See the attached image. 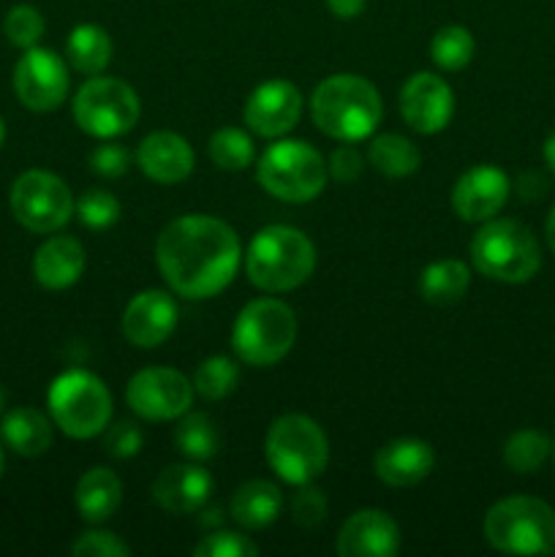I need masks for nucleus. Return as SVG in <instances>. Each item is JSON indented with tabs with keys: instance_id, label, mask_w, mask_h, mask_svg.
I'll use <instances>...</instances> for the list:
<instances>
[{
	"instance_id": "1",
	"label": "nucleus",
	"mask_w": 555,
	"mask_h": 557,
	"mask_svg": "<svg viewBox=\"0 0 555 557\" xmlns=\"http://www.w3.org/2000/svg\"><path fill=\"white\" fill-rule=\"evenodd\" d=\"M239 237L229 223L210 215H183L169 223L156 245L163 281L188 299L221 294L239 267Z\"/></svg>"
},
{
	"instance_id": "2",
	"label": "nucleus",
	"mask_w": 555,
	"mask_h": 557,
	"mask_svg": "<svg viewBox=\"0 0 555 557\" xmlns=\"http://www.w3.org/2000/svg\"><path fill=\"white\" fill-rule=\"evenodd\" d=\"M381 96L365 76L335 74L310 98V114L321 134L337 141H359L381 123Z\"/></svg>"
},
{
	"instance_id": "3",
	"label": "nucleus",
	"mask_w": 555,
	"mask_h": 557,
	"mask_svg": "<svg viewBox=\"0 0 555 557\" xmlns=\"http://www.w3.org/2000/svg\"><path fill=\"white\" fill-rule=\"evenodd\" d=\"M316 270V248L294 226H267L250 239L245 272L256 288L283 294L299 288Z\"/></svg>"
},
{
	"instance_id": "4",
	"label": "nucleus",
	"mask_w": 555,
	"mask_h": 557,
	"mask_svg": "<svg viewBox=\"0 0 555 557\" xmlns=\"http://www.w3.org/2000/svg\"><path fill=\"white\" fill-rule=\"evenodd\" d=\"M473 267L490 281L526 283L542 267V248L531 228L511 218H490L471 239Z\"/></svg>"
},
{
	"instance_id": "5",
	"label": "nucleus",
	"mask_w": 555,
	"mask_h": 557,
	"mask_svg": "<svg viewBox=\"0 0 555 557\" xmlns=\"http://www.w3.org/2000/svg\"><path fill=\"white\" fill-rule=\"evenodd\" d=\"M484 539L490 547L506 555H553L555 511L542 498L511 495L490 506Z\"/></svg>"
},
{
	"instance_id": "6",
	"label": "nucleus",
	"mask_w": 555,
	"mask_h": 557,
	"mask_svg": "<svg viewBox=\"0 0 555 557\" xmlns=\"http://www.w3.org/2000/svg\"><path fill=\"white\" fill-rule=\"evenodd\" d=\"M267 462L292 487L310 484L330 462V441L313 419L286 413L275 419L264 441Z\"/></svg>"
},
{
	"instance_id": "7",
	"label": "nucleus",
	"mask_w": 555,
	"mask_h": 557,
	"mask_svg": "<svg viewBox=\"0 0 555 557\" xmlns=\"http://www.w3.org/2000/svg\"><path fill=\"white\" fill-rule=\"evenodd\" d=\"M297 341V315L281 299H254L239 310L232 330L234 354L245 364H278Z\"/></svg>"
},
{
	"instance_id": "8",
	"label": "nucleus",
	"mask_w": 555,
	"mask_h": 557,
	"mask_svg": "<svg viewBox=\"0 0 555 557\" xmlns=\"http://www.w3.org/2000/svg\"><path fill=\"white\" fill-rule=\"evenodd\" d=\"M256 177L261 188L275 199L303 205L324 190L326 163L308 141L283 139L261 152Z\"/></svg>"
},
{
	"instance_id": "9",
	"label": "nucleus",
	"mask_w": 555,
	"mask_h": 557,
	"mask_svg": "<svg viewBox=\"0 0 555 557\" xmlns=\"http://www.w3.org/2000/svg\"><path fill=\"white\" fill-rule=\"evenodd\" d=\"M49 413L71 438H96L112 419V395L98 375L65 370L49 386Z\"/></svg>"
},
{
	"instance_id": "10",
	"label": "nucleus",
	"mask_w": 555,
	"mask_h": 557,
	"mask_svg": "<svg viewBox=\"0 0 555 557\" xmlns=\"http://www.w3.org/2000/svg\"><path fill=\"white\" fill-rule=\"evenodd\" d=\"M139 98L134 87L112 76H96L79 87L74 98V120L85 134L96 139L123 136L139 123Z\"/></svg>"
},
{
	"instance_id": "11",
	"label": "nucleus",
	"mask_w": 555,
	"mask_h": 557,
	"mask_svg": "<svg viewBox=\"0 0 555 557\" xmlns=\"http://www.w3.org/2000/svg\"><path fill=\"white\" fill-rule=\"evenodd\" d=\"M74 207L69 185L52 172L30 169L11 185V212L27 232H58L71 221Z\"/></svg>"
},
{
	"instance_id": "12",
	"label": "nucleus",
	"mask_w": 555,
	"mask_h": 557,
	"mask_svg": "<svg viewBox=\"0 0 555 557\" xmlns=\"http://www.w3.org/2000/svg\"><path fill=\"white\" fill-rule=\"evenodd\" d=\"M125 400L147 422H169L190 411L194 386L180 370L147 368L128 381Z\"/></svg>"
},
{
	"instance_id": "13",
	"label": "nucleus",
	"mask_w": 555,
	"mask_h": 557,
	"mask_svg": "<svg viewBox=\"0 0 555 557\" xmlns=\"http://www.w3.org/2000/svg\"><path fill=\"white\" fill-rule=\"evenodd\" d=\"M16 98L33 112H52L69 96V69L52 49L30 47L14 69Z\"/></svg>"
},
{
	"instance_id": "14",
	"label": "nucleus",
	"mask_w": 555,
	"mask_h": 557,
	"mask_svg": "<svg viewBox=\"0 0 555 557\" xmlns=\"http://www.w3.org/2000/svg\"><path fill=\"white\" fill-rule=\"evenodd\" d=\"M455 112L452 87L430 71H419L403 85L400 114L417 134H439Z\"/></svg>"
},
{
	"instance_id": "15",
	"label": "nucleus",
	"mask_w": 555,
	"mask_h": 557,
	"mask_svg": "<svg viewBox=\"0 0 555 557\" xmlns=\"http://www.w3.org/2000/svg\"><path fill=\"white\" fill-rule=\"evenodd\" d=\"M303 114V96L288 79H270L256 87L245 103V123L264 139L292 131Z\"/></svg>"
},
{
	"instance_id": "16",
	"label": "nucleus",
	"mask_w": 555,
	"mask_h": 557,
	"mask_svg": "<svg viewBox=\"0 0 555 557\" xmlns=\"http://www.w3.org/2000/svg\"><path fill=\"white\" fill-rule=\"evenodd\" d=\"M509 177L493 163L468 169L452 188V207L468 223H484L501 212L509 199Z\"/></svg>"
},
{
	"instance_id": "17",
	"label": "nucleus",
	"mask_w": 555,
	"mask_h": 557,
	"mask_svg": "<svg viewBox=\"0 0 555 557\" xmlns=\"http://www.w3.org/2000/svg\"><path fill=\"white\" fill-rule=\"evenodd\" d=\"M335 553L341 557H392L400 553L397 522L381 509L354 511L337 533Z\"/></svg>"
},
{
	"instance_id": "18",
	"label": "nucleus",
	"mask_w": 555,
	"mask_h": 557,
	"mask_svg": "<svg viewBox=\"0 0 555 557\" xmlns=\"http://www.w3.org/2000/svg\"><path fill=\"white\" fill-rule=\"evenodd\" d=\"M177 302L166 292L136 294L123 313V335L139 348H156L166 341L177 326Z\"/></svg>"
},
{
	"instance_id": "19",
	"label": "nucleus",
	"mask_w": 555,
	"mask_h": 557,
	"mask_svg": "<svg viewBox=\"0 0 555 557\" xmlns=\"http://www.w3.org/2000/svg\"><path fill=\"white\" fill-rule=\"evenodd\" d=\"M212 482L210 473L194 462H180V466L163 468L152 482V498L169 515H194L210 500Z\"/></svg>"
},
{
	"instance_id": "20",
	"label": "nucleus",
	"mask_w": 555,
	"mask_h": 557,
	"mask_svg": "<svg viewBox=\"0 0 555 557\" xmlns=\"http://www.w3.org/2000/svg\"><path fill=\"white\" fill-rule=\"evenodd\" d=\"M136 166L152 183H183L194 172V150H190V145L180 134L156 131V134L141 139L139 150H136Z\"/></svg>"
},
{
	"instance_id": "21",
	"label": "nucleus",
	"mask_w": 555,
	"mask_h": 557,
	"mask_svg": "<svg viewBox=\"0 0 555 557\" xmlns=\"http://www.w3.org/2000/svg\"><path fill=\"white\" fill-rule=\"evenodd\" d=\"M433 466V446L419 438L390 441L375 455V476L390 487H414L430 476Z\"/></svg>"
},
{
	"instance_id": "22",
	"label": "nucleus",
	"mask_w": 555,
	"mask_h": 557,
	"mask_svg": "<svg viewBox=\"0 0 555 557\" xmlns=\"http://www.w3.org/2000/svg\"><path fill=\"white\" fill-rule=\"evenodd\" d=\"M85 272V248L74 237H52L33 256V275L49 292L74 286Z\"/></svg>"
},
{
	"instance_id": "23",
	"label": "nucleus",
	"mask_w": 555,
	"mask_h": 557,
	"mask_svg": "<svg viewBox=\"0 0 555 557\" xmlns=\"http://www.w3.org/2000/svg\"><path fill=\"white\" fill-rule=\"evenodd\" d=\"M76 511L85 522H98L114 517V511L123 504V484H120L118 473L109 471V468H90L85 476L76 484Z\"/></svg>"
},
{
	"instance_id": "24",
	"label": "nucleus",
	"mask_w": 555,
	"mask_h": 557,
	"mask_svg": "<svg viewBox=\"0 0 555 557\" xmlns=\"http://www.w3.org/2000/svg\"><path fill=\"white\" fill-rule=\"evenodd\" d=\"M281 506V490L272 482H264V479H254V482H245L234 493L229 515H232V520L237 525L248 528V531H261V528L272 525L278 520Z\"/></svg>"
},
{
	"instance_id": "25",
	"label": "nucleus",
	"mask_w": 555,
	"mask_h": 557,
	"mask_svg": "<svg viewBox=\"0 0 555 557\" xmlns=\"http://www.w3.org/2000/svg\"><path fill=\"white\" fill-rule=\"evenodd\" d=\"M468 286H471V270L457 259L433 261L419 275V294H422L424 302L439 305V308L460 302Z\"/></svg>"
},
{
	"instance_id": "26",
	"label": "nucleus",
	"mask_w": 555,
	"mask_h": 557,
	"mask_svg": "<svg viewBox=\"0 0 555 557\" xmlns=\"http://www.w3.org/2000/svg\"><path fill=\"white\" fill-rule=\"evenodd\" d=\"M3 441L22 457H41L52 446V422L36 408H14L3 419Z\"/></svg>"
},
{
	"instance_id": "27",
	"label": "nucleus",
	"mask_w": 555,
	"mask_h": 557,
	"mask_svg": "<svg viewBox=\"0 0 555 557\" xmlns=\"http://www.w3.org/2000/svg\"><path fill=\"white\" fill-rule=\"evenodd\" d=\"M65 58L79 74H101L112 60V38L98 25H79L65 41Z\"/></svg>"
},
{
	"instance_id": "28",
	"label": "nucleus",
	"mask_w": 555,
	"mask_h": 557,
	"mask_svg": "<svg viewBox=\"0 0 555 557\" xmlns=\"http://www.w3.org/2000/svg\"><path fill=\"white\" fill-rule=\"evenodd\" d=\"M370 166L375 169L379 174L392 180L408 177L419 169L422 163V156H419L417 145L411 139L400 134H384L370 145Z\"/></svg>"
},
{
	"instance_id": "29",
	"label": "nucleus",
	"mask_w": 555,
	"mask_h": 557,
	"mask_svg": "<svg viewBox=\"0 0 555 557\" xmlns=\"http://www.w3.org/2000/svg\"><path fill=\"white\" fill-rule=\"evenodd\" d=\"M174 444L177 451L190 462L212 460L221 449V438L207 413H183L177 430H174Z\"/></svg>"
},
{
	"instance_id": "30",
	"label": "nucleus",
	"mask_w": 555,
	"mask_h": 557,
	"mask_svg": "<svg viewBox=\"0 0 555 557\" xmlns=\"http://www.w3.org/2000/svg\"><path fill=\"white\" fill-rule=\"evenodd\" d=\"M553 444L539 430H517L504 444V462L515 473H533L547 462Z\"/></svg>"
},
{
	"instance_id": "31",
	"label": "nucleus",
	"mask_w": 555,
	"mask_h": 557,
	"mask_svg": "<svg viewBox=\"0 0 555 557\" xmlns=\"http://www.w3.org/2000/svg\"><path fill=\"white\" fill-rule=\"evenodd\" d=\"M207 156L223 172H243L254 161V141L239 128H221L210 136Z\"/></svg>"
},
{
	"instance_id": "32",
	"label": "nucleus",
	"mask_w": 555,
	"mask_h": 557,
	"mask_svg": "<svg viewBox=\"0 0 555 557\" xmlns=\"http://www.w3.org/2000/svg\"><path fill=\"white\" fill-rule=\"evenodd\" d=\"M433 63L444 71H460L473 60V36L460 25L441 27L430 44Z\"/></svg>"
},
{
	"instance_id": "33",
	"label": "nucleus",
	"mask_w": 555,
	"mask_h": 557,
	"mask_svg": "<svg viewBox=\"0 0 555 557\" xmlns=\"http://www.w3.org/2000/svg\"><path fill=\"white\" fill-rule=\"evenodd\" d=\"M237 379H239L237 364H234L229 357H221V354H218V357H207L205 362L196 368L194 389L199 392L207 403L223 400V397L237 386Z\"/></svg>"
},
{
	"instance_id": "34",
	"label": "nucleus",
	"mask_w": 555,
	"mask_h": 557,
	"mask_svg": "<svg viewBox=\"0 0 555 557\" xmlns=\"http://www.w3.org/2000/svg\"><path fill=\"white\" fill-rule=\"evenodd\" d=\"M76 215L92 232H103V228H112L120 221V201L118 196L109 194L103 188H92L76 201Z\"/></svg>"
},
{
	"instance_id": "35",
	"label": "nucleus",
	"mask_w": 555,
	"mask_h": 557,
	"mask_svg": "<svg viewBox=\"0 0 555 557\" xmlns=\"http://www.w3.org/2000/svg\"><path fill=\"white\" fill-rule=\"evenodd\" d=\"M3 30H5V38H9L14 47L20 49L38 47V41H41L44 36V16L38 14V9H33V5H25V3L14 5V9L5 14Z\"/></svg>"
},
{
	"instance_id": "36",
	"label": "nucleus",
	"mask_w": 555,
	"mask_h": 557,
	"mask_svg": "<svg viewBox=\"0 0 555 557\" xmlns=\"http://www.w3.org/2000/svg\"><path fill=\"white\" fill-rule=\"evenodd\" d=\"M196 557H256L259 547L256 542H250L243 533L232 531H215L207 533L199 544L194 547Z\"/></svg>"
},
{
	"instance_id": "37",
	"label": "nucleus",
	"mask_w": 555,
	"mask_h": 557,
	"mask_svg": "<svg viewBox=\"0 0 555 557\" xmlns=\"http://www.w3.org/2000/svg\"><path fill=\"white\" fill-rule=\"evenodd\" d=\"M292 520L303 528H316L326 520V495L310 484H299L292 498Z\"/></svg>"
},
{
	"instance_id": "38",
	"label": "nucleus",
	"mask_w": 555,
	"mask_h": 557,
	"mask_svg": "<svg viewBox=\"0 0 555 557\" xmlns=\"http://www.w3.org/2000/svg\"><path fill=\"white\" fill-rule=\"evenodd\" d=\"M71 555L74 557H125L131 555V547L125 542H120L114 533L90 531V533H82V536L71 544Z\"/></svg>"
},
{
	"instance_id": "39",
	"label": "nucleus",
	"mask_w": 555,
	"mask_h": 557,
	"mask_svg": "<svg viewBox=\"0 0 555 557\" xmlns=\"http://www.w3.org/2000/svg\"><path fill=\"white\" fill-rule=\"evenodd\" d=\"M131 156L123 145L118 141H107V145H98L90 156V169L103 180H118L128 172Z\"/></svg>"
},
{
	"instance_id": "40",
	"label": "nucleus",
	"mask_w": 555,
	"mask_h": 557,
	"mask_svg": "<svg viewBox=\"0 0 555 557\" xmlns=\"http://www.w3.org/2000/svg\"><path fill=\"white\" fill-rule=\"evenodd\" d=\"M103 449L118 460H128V457L139 455L141 449V430L136 422H118L107 428L103 433Z\"/></svg>"
},
{
	"instance_id": "41",
	"label": "nucleus",
	"mask_w": 555,
	"mask_h": 557,
	"mask_svg": "<svg viewBox=\"0 0 555 557\" xmlns=\"http://www.w3.org/2000/svg\"><path fill=\"white\" fill-rule=\"evenodd\" d=\"M326 172H330L337 183H354V180L362 174V156L346 141V145H341L332 152Z\"/></svg>"
},
{
	"instance_id": "42",
	"label": "nucleus",
	"mask_w": 555,
	"mask_h": 557,
	"mask_svg": "<svg viewBox=\"0 0 555 557\" xmlns=\"http://www.w3.org/2000/svg\"><path fill=\"white\" fill-rule=\"evenodd\" d=\"M365 3H368V0H326V5H330V11L337 20H354V16H359L362 14Z\"/></svg>"
},
{
	"instance_id": "43",
	"label": "nucleus",
	"mask_w": 555,
	"mask_h": 557,
	"mask_svg": "<svg viewBox=\"0 0 555 557\" xmlns=\"http://www.w3.org/2000/svg\"><path fill=\"white\" fill-rule=\"evenodd\" d=\"M542 156H544V163H547V169L553 172V177H555V131L547 136V139H544Z\"/></svg>"
},
{
	"instance_id": "44",
	"label": "nucleus",
	"mask_w": 555,
	"mask_h": 557,
	"mask_svg": "<svg viewBox=\"0 0 555 557\" xmlns=\"http://www.w3.org/2000/svg\"><path fill=\"white\" fill-rule=\"evenodd\" d=\"M544 234H547L550 250H553V253H555V205H553V210H550L547 223H544Z\"/></svg>"
},
{
	"instance_id": "45",
	"label": "nucleus",
	"mask_w": 555,
	"mask_h": 557,
	"mask_svg": "<svg viewBox=\"0 0 555 557\" xmlns=\"http://www.w3.org/2000/svg\"><path fill=\"white\" fill-rule=\"evenodd\" d=\"M218 525V522H221V509H207L205 511V517H201V525Z\"/></svg>"
},
{
	"instance_id": "46",
	"label": "nucleus",
	"mask_w": 555,
	"mask_h": 557,
	"mask_svg": "<svg viewBox=\"0 0 555 557\" xmlns=\"http://www.w3.org/2000/svg\"><path fill=\"white\" fill-rule=\"evenodd\" d=\"M3 139H5V125H3V117H0V147H3Z\"/></svg>"
},
{
	"instance_id": "47",
	"label": "nucleus",
	"mask_w": 555,
	"mask_h": 557,
	"mask_svg": "<svg viewBox=\"0 0 555 557\" xmlns=\"http://www.w3.org/2000/svg\"><path fill=\"white\" fill-rule=\"evenodd\" d=\"M3 408H5V392L0 389V413H3Z\"/></svg>"
},
{
	"instance_id": "48",
	"label": "nucleus",
	"mask_w": 555,
	"mask_h": 557,
	"mask_svg": "<svg viewBox=\"0 0 555 557\" xmlns=\"http://www.w3.org/2000/svg\"><path fill=\"white\" fill-rule=\"evenodd\" d=\"M0 471H3V449H0Z\"/></svg>"
},
{
	"instance_id": "49",
	"label": "nucleus",
	"mask_w": 555,
	"mask_h": 557,
	"mask_svg": "<svg viewBox=\"0 0 555 557\" xmlns=\"http://www.w3.org/2000/svg\"><path fill=\"white\" fill-rule=\"evenodd\" d=\"M553 460H555V441H553Z\"/></svg>"
}]
</instances>
